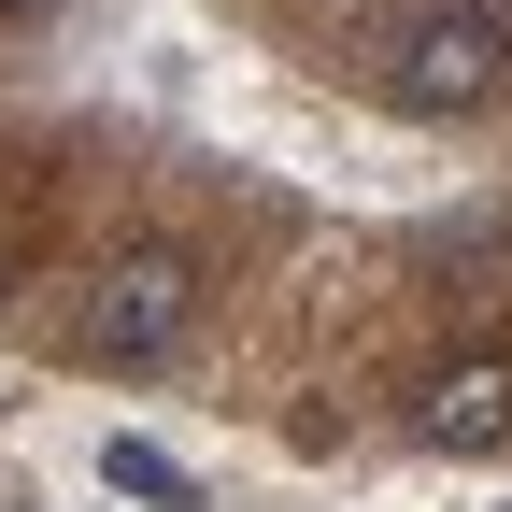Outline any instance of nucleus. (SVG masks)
<instances>
[{
	"instance_id": "obj_2",
	"label": "nucleus",
	"mask_w": 512,
	"mask_h": 512,
	"mask_svg": "<svg viewBox=\"0 0 512 512\" xmlns=\"http://www.w3.org/2000/svg\"><path fill=\"white\" fill-rule=\"evenodd\" d=\"M200 328V256L185 242H128L86 285V370H171Z\"/></svg>"
},
{
	"instance_id": "obj_4",
	"label": "nucleus",
	"mask_w": 512,
	"mask_h": 512,
	"mask_svg": "<svg viewBox=\"0 0 512 512\" xmlns=\"http://www.w3.org/2000/svg\"><path fill=\"white\" fill-rule=\"evenodd\" d=\"M100 484H128V498H157V512H185V470L157 456V441H100Z\"/></svg>"
},
{
	"instance_id": "obj_1",
	"label": "nucleus",
	"mask_w": 512,
	"mask_h": 512,
	"mask_svg": "<svg viewBox=\"0 0 512 512\" xmlns=\"http://www.w3.org/2000/svg\"><path fill=\"white\" fill-rule=\"evenodd\" d=\"M370 100L413 114V128L498 114L512 100V15H498V0H413V15L370 43Z\"/></svg>"
},
{
	"instance_id": "obj_6",
	"label": "nucleus",
	"mask_w": 512,
	"mask_h": 512,
	"mask_svg": "<svg viewBox=\"0 0 512 512\" xmlns=\"http://www.w3.org/2000/svg\"><path fill=\"white\" fill-rule=\"evenodd\" d=\"M0 313H15V271H0Z\"/></svg>"
},
{
	"instance_id": "obj_5",
	"label": "nucleus",
	"mask_w": 512,
	"mask_h": 512,
	"mask_svg": "<svg viewBox=\"0 0 512 512\" xmlns=\"http://www.w3.org/2000/svg\"><path fill=\"white\" fill-rule=\"evenodd\" d=\"M0 15H43V0H0Z\"/></svg>"
},
{
	"instance_id": "obj_3",
	"label": "nucleus",
	"mask_w": 512,
	"mask_h": 512,
	"mask_svg": "<svg viewBox=\"0 0 512 512\" xmlns=\"http://www.w3.org/2000/svg\"><path fill=\"white\" fill-rule=\"evenodd\" d=\"M413 427L441 441V456H498V441H512V342L441 356V370H427V399H413Z\"/></svg>"
}]
</instances>
